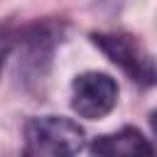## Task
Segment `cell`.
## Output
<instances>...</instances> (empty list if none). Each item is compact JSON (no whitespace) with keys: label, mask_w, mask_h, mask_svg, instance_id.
I'll list each match as a JSON object with an SVG mask.
<instances>
[{"label":"cell","mask_w":157,"mask_h":157,"mask_svg":"<svg viewBox=\"0 0 157 157\" xmlns=\"http://www.w3.org/2000/svg\"><path fill=\"white\" fill-rule=\"evenodd\" d=\"M15 42H17V37L0 32V71H2V66H5V59H7V56H10V52H12Z\"/></svg>","instance_id":"obj_5"},{"label":"cell","mask_w":157,"mask_h":157,"mask_svg":"<svg viewBox=\"0 0 157 157\" xmlns=\"http://www.w3.org/2000/svg\"><path fill=\"white\" fill-rule=\"evenodd\" d=\"M118 103V83L110 74L83 71L71 81V110L86 120L105 118Z\"/></svg>","instance_id":"obj_3"},{"label":"cell","mask_w":157,"mask_h":157,"mask_svg":"<svg viewBox=\"0 0 157 157\" xmlns=\"http://www.w3.org/2000/svg\"><path fill=\"white\" fill-rule=\"evenodd\" d=\"M91 42L135 83L155 86L157 83V59L128 32H93Z\"/></svg>","instance_id":"obj_2"},{"label":"cell","mask_w":157,"mask_h":157,"mask_svg":"<svg viewBox=\"0 0 157 157\" xmlns=\"http://www.w3.org/2000/svg\"><path fill=\"white\" fill-rule=\"evenodd\" d=\"M91 157H157L152 142L132 125H125L115 132L98 135L88 145Z\"/></svg>","instance_id":"obj_4"},{"label":"cell","mask_w":157,"mask_h":157,"mask_svg":"<svg viewBox=\"0 0 157 157\" xmlns=\"http://www.w3.org/2000/svg\"><path fill=\"white\" fill-rule=\"evenodd\" d=\"M86 147V132L64 115H39L25 125L22 157H76Z\"/></svg>","instance_id":"obj_1"},{"label":"cell","mask_w":157,"mask_h":157,"mask_svg":"<svg viewBox=\"0 0 157 157\" xmlns=\"http://www.w3.org/2000/svg\"><path fill=\"white\" fill-rule=\"evenodd\" d=\"M150 125H152V130L157 132V110H152V113H150Z\"/></svg>","instance_id":"obj_6"}]
</instances>
